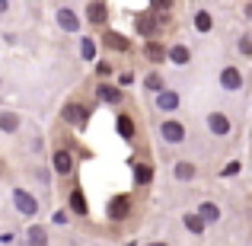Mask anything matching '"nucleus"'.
I'll return each instance as SVG.
<instances>
[{
  "instance_id": "nucleus-1",
  "label": "nucleus",
  "mask_w": 252,
  "mask_h": 246,
  "mask_svg": "<svg viewBox=\"0 0 252 246\" xmlns=\"http://www.w3.org/2000/svg\"><path fill=\"white\" fill-rule=\"evenodd\" d=\"M128 211H131L128 195H115V198L109 202V217H112V221H122V217H128Z\"/></svg>"
},
{
  "instance_id": "nucleus-2",
  "label": "nucleus",
  "mask_w": 252,
  "mask_h": 246,
  "mask_svg": "<svg viewBox=\"0 0 252 246\" xmlns=\"http://www.w3.org/2000/svg\"><path fill=\"white\" fill-rule=\"evenodd\" d=\"M13 202H16V208L23 211V214H35V211H38V202L29 195V192H23V189L13 192Z\"/></svg>"
},
{
  "instance_id": "nucleus-3",
  "label": "nucleus",
  "mask_w": 252,
  "mask_h": 246,
  "mask_svg": "<svg viewBox=\"0 0 252 246\" xmlns=\"http://www.w3.org/2000/svg\"><path fill=\"white\" fill-rule=\"evenodd\" d=\"M163 141H169V144H182L185 141V128L179 122H163Z\"/></svg>"
},
{
  "instance_id": "nucleus-4",
  "label": "nucleus",
  "mask_w": 252,
  "mask_h": 246,
  "mask_svg": "<svg viewBox=\"0 0 252 246\" xmlns=\"http://www.w3.org/2000/svg\"><path fill=\"white\" fill-rule=\"evenodd\" d=\"M96 96L102 99V103H112V105L122 103V90H118V86H109V83H99L96 86Z\"/></svg>"
},
{
  "instance_id": "nucleus-5",
  "label": "nucleus",
  "mask_w": 252,
  "mask_h": 246,
  "mask_svg": "<svg viewBox=\"0 0 252 246\" xmlns=\"http://www.w3.org/2000/svg\"><path fill=\"white\" fill-rule=\"evenodd\" d=\"M157 109H160V112H172V109H179V93H172V90H160V96H157Z\"/></svg>"
},
{
  "instance_id": "nucleus-6",
  "label": "nucleus",
  "mask_w": 252,
  "mask_h": 246,
  "mask_svg": "<svg viewBox=\"0 0 252 246\" xmlns=\"http://www.w3.org/2000/svg\"><path fill=\"white\" fill-rule=\"evenodd\" d=\"M58 26H61L64 32H77V26H80V19L74 16V10H67V6H61V10H58Z\"/></svg>"
},
{
  "instance_id": "nucleus-7",
  "label": "nucleus",
  "mask_w": 252,
  "mask_h": 246,
  "mask_svg": "<svg viewBox=\"0 0 252 246\" xmlns=\"http://www.w3.org/2000/svg\"><path fill=\"white\" fill-rule=\"evenodd\" d=\"M208 128L223 138V135H230V118L220 115V112H214V115H208Z\"/></svg>"
},
{
  "instance_id": "nucleus-8",
  "label": "nucleus",
  "mask_w": 252,
  "mask_h": 246,
  "mask_svg": "<svg viewBox=\"0 0 252 246\" xmlns=\"http://www.w3.org/2000/svg\"><path fill=\"white\" fill-rule=\"evenodd\" d=\"M220 83H223V90H240V86H243V77H240V70H236V68H223V74H220Z\"/></svg>"
},
{
  "instance_id": "nucleus-9",
  "label": "nucleus",
  "mask_w": 252,
  "mask_h": 246,
  "mask_svg": "<svg viewBox=\"0 0 252 246\" xmlns=\"http://www.w3.org/2000/svg\"><path fill=\"white\" fill-rule=\"evenodd\" d=\"M64 122H70V125H83V122H86V109H83V105H77V103H70L67 109H64Z\"/></svg>"
},
{
  "instance_id": "nucleus-10",
  "label": "nucleus",
  "mask_w": 252,
  "mask_h": 246,
  "mask_svg": "<svg viewBox=\"0 0 252 246\" xmlns=\"http://www.w3.org/2000/svg\"><path fill=\"white\" fill-rule=\"evenodd\" d=\"M55 170L61 173V176H67V173L74 170V157H70L67 150H58V154H55Z\"/></svg>"
},
{
  "instance_id": "nucleus-11",
  "label": "nucleus",
  "mask_w": 252,
  "mask_h": 246,
  "mask_svg": "<svg viewBox=\"0 0 252 246\" xmlns=\"http://www.w3.org/2000/svg\"><path fill=\"white\" fill-rule=\"evenodd\" d=\"M102 42L109 45V48H115V51H128V38L115 35V32H105V35H102Z\"/></svg>"
},
{
  "instance_id": "nucleus-12",
  "label": "nucleus",
  "mask_w": 252,
  "mask_h": 246,
  "mask_svg": "<svg viewBox=\"0 0 252 246\" xmlns=\"http://www.w3.org/2000/svg\"><path fill=\"white\" fill-rule=\"evenodd\" d=\"M70 208H74V214H86V195L80 189L70 192Z\"/></svg>"
},
{
  "instance_id": "nucleus-13",
  "label": "nucleus",
  "mask_w": 252,
  "mask_h": 246,
  "mask_svg": "<svg viewBox=\"0 0 252 246\" xmlns=\"http://www.w3.org/2000/svg\"><path fill=\"white\" fill-rule=\"evenodd\" d=\"M118 135H122L125 141H131V138H134V122H131L128 115H118Z\"/></svg>"
},
{
  "instance_id": "nucleus-14",
  "label": "nucleus",
  "mask_w": 252,
  "mask_h": 246,
  "mask_svg": "<svg viewBox=\"0 0 252 246\" xmlns=\"http://www.w3.org/2000/svg\"><path fill=\"white\" fill-rule=\"evenodd\" d=\"M26 237H29V240H26L29 246H48V237H45V227H32V230H29Z\"/></svg>"
},
{
  "instance_id": "nucleus-15",
  "label": "nucleus",
  "mask_w": 252,
  "mask_h": 246,
  "mask_svg": "<svg viewBox=\"0 0 252 246\" xmlns=\"http://www.w3.org/2000/svg\"><path fill=\"white\" fill-rule=\"evenodd\" d=\"M198 211H201V221H204V224H208V221H217V217H220V208H217L214 202H204Z\"/></svg>"
},
{
  "instance_id": "nucleus-16",
  "label": "nucleus",
  "mask_w": 252,
  "mask_h": 246,
  "mask_svg": "<svg viewBox=\"0 0 252 246\" xmlns=\"http://www.w3.org/2000/svg\"><path fill=\"white\" fill-rule=\"evenodd\" d=\"M166 55H169L172 64H189V48H185V45H176V48H169Z\"/></svg>"
},
{
  "instance_id": "nucleus-17",
  "label": "nucleus",
  "mask_w": 252,
  "mask_h": 246,
  "mask_svg": "<svg viewBox=\"0 0 252 246\" xmlns=\"http://www.w3.org/2000/svg\"><path fill=\"white\" fill-rule=\"evenodd\" d=\"M144 55H147L150 61H163V55H166V48H163L160 42H147V48H144Z\"/></svg>"
},
{
  "instance_id": "nucleus-18",
  "label": "nucleus",
  "mask_w": 252,
  "mask_h": 246,
  "mask_svg": "<svg viewBox=\"0 0 252 246\" xmlns=\"http://www.w3.org/2000/svg\"><path fill=\"white\" fill-rule=\"evenodd\" d=\"M86 16H90V23H105V6L102 3H90V10H86Z\"/></svg>"
},
{
  "instance_id": "nucleus-19",
  "label": "nucleus",
  "mask_w": 252,
  "mask_h": 246,
  "mask_svg": "<svg viewBox=\"0 0 252 246\" xmlns=\"http://www.w3.org/2000/svg\"><path fill=\"white\" fill-rule=\"evenodd\" d=\"M0 128H3V131H16V128H19V115L3 112V115H0Z\"/></svg>"
},
{
  "instance_id": "nucleus-20",
  "label": "nucleus",
  "mask_w": 252,
  "mask_h": 246,
  "mask_svg": "<svg viewBox=\"0 0 252 246\" xmlns=\"http://www.w3.org/2000/svg\"><path fill=\"white\" fill-rule=\"evenodd\" d=\"M185 227H189L191 234H201V230H204V221H201V214H185Z\"/></svg>"
},
{
  "instance_id": "nucleus-21",
  "label": "nucleus",
  "mask_w": 252,
  "mask_h": 246,
  "mask_svg": "<svg viewBox=\"0 0 252 246\" xmlns=\"http://www.w3.org/2000/svg\"><path fill=\"white\" fill-rule=\"evenodd\" d=\"M176 179H195V166L191 163H176Z\"/></svg>"
},
{
  "instance_id": "nucleus-22",
  "label": "nucleus",
  "mask_w": 252,
  "mask_h": 246,
  "mask_svg": "<svg viewBox=\"0 0 252 246\" xmlns=\"http://www.w3.org/2000/svg\"><path fill=\"white\" fill-rule=\"evenodd\" d=\"M134 179H137L141 185H147L150 179H154V170H150V166H137V170H134Z\"/></svg>"
},
{
  "instance_id": "nucleus-23",
  "label": "nucleus",
  "mask_w": 252,
  "mask_h": 246,
  "mask_svg": "<svg viewBox=\"0 0 252 246\" xmlns=\"http://www.w3.org/2000/svg\"><path fill=\"white\" fill-rule=\"evenodd\" d=\"M195 26H198V32H208L211 29V16H208V13H195Z\"/></svg>"
},
{
  "instance_id": "nucleus-24",
  "label": "nucleus",
  "mask_w": 252,
  "mask_h": 246,
  "mask_svg": "<svg viewBox=\"0 0 252 246\" xmlns=\"http://www.w3.org/2000/svg\"><path fill=\"white\" fill-rule=\"evenodd\" d=\"M144 86H147V90H154V93H160L163 90V77H157V74H150L147 80H144Z\"/></svg>"
},
{
  "instance_id": "nucleus-25",
  "label": "nucleus",
  "mask_w": 252,
  "mask_h": 246,
  "mask_svg": "<svg viewBox=\"0 0 252 246\" xmlns=\"http://www.w3.org/2000/svg\"><path fill=\"white\" fill-rule=\"evenodd\" d=\"M80 55L83 58H96V45H93L90 38H83V42H80Z\"/></svg>"
},
{
  "instance_id": "nucleus-26",
  "label": "nucleus",
  "mask_w": 252,
  "mask_h": 246,
  "mask_svg": "<svg viewBox=\"0 0 252 246\" xmlns=\"http://www.w3.org/2000/svg\"><path fill=\"white\" fill-rule=\"evenodd\" d=\"M137 26H141V32H144V35H150V32H154V19H147V16H141V19H137Z\"/></svg>"
},
{
  "instance_id": "nucleus-27",
  "label": "nucleus",
  "mask_w": 252,
  "mask_h": 246,
  "mask_svg": "<svg viewBox=\"0 0 252 246\" xmlns=\"http://www.w3.org/2000/svg\"><path fill=\"white\" fill-rule=\"evenodd\" d=\"M240 51H243V55H252V35H243L240 38Z\"/></svg>"
},
{
  "instance_id": "nucleus-28",
  "label": "nucleus",
  "mask_w": 252,
  "mask_h": 246,
  "mask_svg": "<svg viewBox=\"0 0 252 246\" xmlns=\"http://www.w3.org/2000/svg\"><path fill=\"white\" fill-rule=\"evenodd\" d=\"M150 6H154V10H169L172 0H150Z\"/></svg>"
},
{
  "instance_id": "nucleus-29",
  "label": "nucleus",
  "mask_w": 252,
  "mask_h": 246,
  "mask_svg": "<svg viewBox=\"0 0 252 246\" xmlns=\"http://www.w3.org/2000/svg\"><path fill=\"white\" fill-rule=\"evenodd\" d=\"M233 173H240V163H230L227 170H223V176H233Z\"/></svg>"
},
{
  "instance_id": "nucleus-30",
  "label": "nucleus",
  "mask_w": 252,
  "mask_h": 246,
  "mask_svg": "<svg viewBox=\"0 0 252 246\" xmlns=\"http://www.w3.org/2000/svg\"><path fill=\"white\" fill-rule=\"evenodd\" d=\"M10 10V3H6V0H0V13H6Z\"/></svg>"
},
{
  "instance_id": "nucleus-31",
  "label": "nucleus",
  "mask_w": 252,
  "mask_h": 246,
  "mask_svg": "<svg viewBox=\"0 0 252 246\" xmlns=\"http://www.w3.org/2000/svg\"><path fill=\"white\" fill-rule=\"evenodd\" d=\"M147 246H166V243H147Z\"/></svg>"
},
{
  "instance_id": "nucleus-32",
  "label": "nucleus",
  "mask_w": 252,
  "mask_h": 246,
  "mask_svg": "<svg viewBox=\"0 0 252 246\" xmlns=\"http://www.w3.org/2000/svg\"><path fill=\"white\" fill-rule=\"evenodd\" d=\"M246 13H249V16H252V6H249V10H246Z\"/></svg>"
},
{
  "instance_id": "nucleus-33",
  "label": "nucleus",
  "mask_w": 252,
  "mask_h": 246,
  "mask_svg": "<svg viewBox=\"0 0 252 246\" xmlns=\"http://www.w3.org/2000/svg\"><path fill=\"white\" fill-rule=\"evenodd\" d=\"M19 246H29V243H19Z\"/></svg>"
}]
</instances>
